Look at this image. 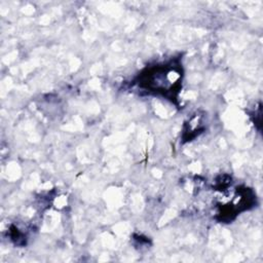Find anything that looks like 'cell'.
<instances>
[{
    "instance_id": "obj_1",
    "label": "cell",
    "mask_w": 263,
    "mask_h": 263,
    "mask_svg": "<svg viewBox=\"0 0 263 263\" xmlns=\"http://www.w3.org/2000/svg\"><path fill=\"white\" fill-rule=\"evenodd\" d=\"M182 70L179 64L171 62L155 65L139 76V86L165 97H175L180 88Z\"/></svg>"
}]
</instances>
